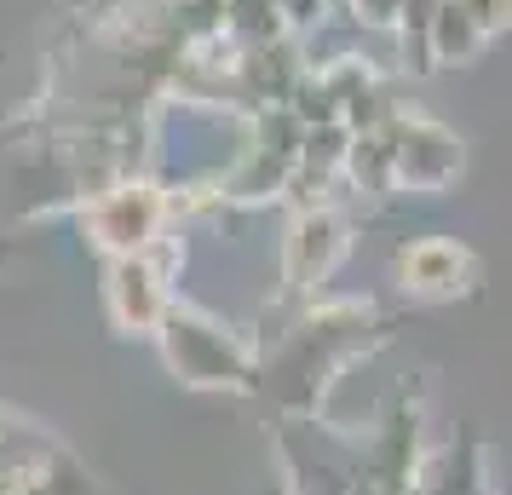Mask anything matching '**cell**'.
Listing matches in <instances>:
<instances>
[{
	"mask_svg": "<svg viewBox=\"0 0 512 495\" xmlns=\"http://www.w3.org/2000/svg\"><path fill=\"white\" fill-rule=\"evenodd\" d=\"M156 346H162L167 369L196 386V392H248L254 386V346L236 329L213 323L208 311L190 306H167L156 323Z\"/></svg>",
	"mask_w": 512,
	"mask_h": 495,
	"instance_id": "obj_1",
	"label": "cell"
},
{
	"mask_svg": "<svg viewBox=\"0 0 512 495\" xmlns=\"http://www.w3.org/2000/svg\"><path fill=\"white\" fill-rule=\"evenodd\" d=\"M167 190H156L150 179H116L110 190H98L81 208V225L93 236V248H104L110 260H133L150 236H162L167 225Z\"/></svg>",
	"mask_w": 512,
	"mask_h": 495,
	"instance_id": "obj_2",
	"label": "cell"
},
{
	"mask_svg": "<svg viewBox=\"0 0 512 495\" xmlns=\"http://www.w3.org/2000/svg\"><path fill=\"white\" fill-rule=\"evenodd\" d=\"M380 133H386V144H392V185L397 190L438 196V190L455 185V173L466 167L461 139L432 116H403V110H397Z\"/></svg>",
	"mask_w": 512,
	"mask_h": 495,
	"instance_id": "obj_3",
	"label": "cell"
},
{
	"mask_svg": "<svg viewBox=\"0 0 512 495\" xmlns=\"http://www.w3.org/2000/svg\"><path fill=\"white\" fill-rule=\"evenodd\" d=\"M346 248H351V225L334 208L294 213V225L282 236V277H288V288H300V294L323 288L340 271Z\"/></svg>",
	"mask_w": 512,
	"mask_h": 495,
	"instance_id": "obj_4",
	"label": "cell"
},
{
	"mask_svg": "<svg viewBox=\"0 0 512 495\" xmlns=\"http://www.w3.org/2000/svg\"><path fill=\"white\" fill-rule=\"evenodd\" d=\"M397 283L420 294V300H455L478 283V260L449 236H420L397 254Z\"/></svg>",
	"mask_w": 512,
	"mask_h": 495,
	"instance_id": "obj_5",
	"label": "cell"
},
{
	"mask_svg": "<svg viewBox=\"0 0 512 495\" xmlns=\"http://www.w3.org/2000/svg\"><path fill=\"white\" fill-rule=\"evenodd\" d=\"M104 306H110V323L121 334H156L162 311L173 306V294L139 260H110V271H104Z\"/></svg>",
	"mask_w": 512,
	"mask_h": 495,
	"instance_id": "obj_6",
	"label": "cell"
},
{
	"mask_svg": "<svg viewBox=\"0 0 512 495\" xmlns=\"http://www.w3.org/2000/svg\"><path fill=\"white\" fill-rule=\"evenodd\" d=\"M288 167H294V162H282V156H271V150L248 144V150H242V162L225 173L219 196H225V202H265V196H282Z\"/></svg>",
	"mask_w": 512,
	"mask_h": 495,
	"instance_id": "obj_7",
	"label": "cell"
},
{
	"mask_svg": "<svg viewBox=\"0 0 512 495\" xmlns=\"http://www.w3.org/2000/svg\"><path fill=\"white\" fill-rule=\"evenodd\" d=\"M340 179L363 190V196H392V144L386 133H351L346 156H340Z\"/></svg>",
	"mask_w": 512,
	"mask_h": 495,
	"instance_id": "obj_8",
	"label": "cell"
},
{
	"mask_svg": "<svg viewBox=\"0 0 512 495\" xmlns=\"http://www.w3.org/2000/svg\"><path fill=\"white\" fill-rule=\"evenodd\" d=\"M426 47H432V64H472L478 47H484V29L472 24V12H466L461 0H438Z\"/></svg>",
	"mask_w": 512,
	"mask_h": 495,
	"instance_id": "obj_9",
	"label": "cell"
},
{
	"mask_svg": "<svg viewBox=\"0 0 512 495\" xmlns=\"http://www.w3.org/2000/svg\"><path fill=\"white\" fill-rule=\"evenodd\" d=\"M225 29L236 47H271L288 24H282L277 0H225Z\"/></svg>",
	"mask_w": 512,
	"mask_h": 495,
	"instance_id": "obj_10",
	"label": "cell"
},
{
	"mask_svg": "<svg viewBox=\"0 0 512 495\" xmlns=\"http://www.w3.org/2000/svg\"><path fill=\"white\" fill-rule=\"evenodd\" d=\"M300 139H305V127L288 116V104H259V127H254L248 144L271 150V156H282V162H294V156H300Z\"/></svg>",
	"mask_w": 512,
	"mask_h": 495,
	"instance_id": "obj_11",
	"label": "cell"
},
{
	"mask_svg": "<svg viewBox=\"0 0 512 495\" xmlns=\"http://www.w3.org/2000/svg\"><path fill=\"white\" fill-rule=\"evenodd\" d=\"M346 127L340 121H328V127H305V139H300V156L294 162L311 167V173H328V179H340V156H346Z\"/></svg>",
	"mask_w": 512,
	"mask_h": 495,
	"instance_id": "obj_12",
	"label": "cell"
},
{
	"mask_svg": "<svg viewBox=\"0 0 512 495\" xmlns=\"http://www.w3.org/2000/svg\"><path fill=\"white\" fill-rule=\"evenodd\" d=\"M282 104H288V116L300 121V127H328V121H340V104L328 98V87L317 81V75H300Z\"/></svg>",
	"mask_w": 512,
	"mask_h": 495,
	"instance_id": "obj_13",
	"label": "cell"
},
{
	"mask_svg": "<svg viewBox=\"0 0 512 495\" xmlns=\"http://www.w3.org/2000/svg\"><path fill=\"white\" fill-rule=\"evenodd\" d=\"M346 6L363 29H392V18H397V0H346Z\"/></svg>",
	"mask_w": 512,
	"mask_h": 495,
	"instance_id": "obj_14",
	"label": "cell"
},
{
	"mask_svg": "<svg viewBox=\"0 0 512 495\" xmlns=\"http://www.w3.org/2000/svg\"><path fill=\"white\" fill-rule=\"evenodd\" d=\"M466 12H472V24L495 35V29H507V0H461Z\"/></svg>",
	"mask_w": 512,
	"mask_h": 495,
	"instance_id": "obj_15",
	"label": "cell"
},
{
	"mask_svg": "<svg viewBox=\"0 0 512 495\" xmlns=\"http://www.w3.org/2000/svg\"><path fill=\"white\" fill-rule=\"evenodd\" d=\"M0 444H6V421H0Z\"/></svg>",
	"mask_w": 512,
	"mask_h": 495,
	"instance_id": "obj_16",
	"label": "cell"
}]
</instances>
